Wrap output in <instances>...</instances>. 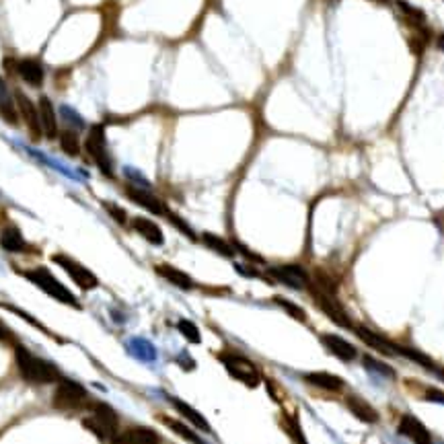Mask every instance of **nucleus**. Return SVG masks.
Segmentation results:
<instances>
[{
	"instance_id": "obj_3",
	"label": "nucleus",
	"mask_w": 444,
	"mask_h": 444,
	"mask_svg": "<svg viewBox=\"0 0 444 444\" xmlns=\"http://www.w3.org/2000/svg\"><path fill=\"white\" fill-rule=\"evenodd\" d=\"M25 278L29 282H33L39 290H43L47 296H52L54 300L62 302V304H68V306H74V308H81V302L76 300V296L72 295L50 270L45 268H35V270H29L25 272Z\"/></svg>"
},
{
	"instance_id": "obj_26",
	"label": "nucleus",
	"mask_w": 444,
	"mask_h": 444,
	"mask_svg": "<svg viewBox=\"0 0 444 444\" xmlns=\"http://www.w3.org/2000/svg\"><path fill=\"white\" fill-rule=\"evenodd\" d=\"M160 422L167 426V428H171L177 436H181L183 441H187V443L191 444H206L189 426H185L183 422H179V420H173V418H167V416H160Z\"/></svg>"
},
{
	"instance_id": "obj_34",
	"label": "nucleus",
	"mask_w": 444,
	"mask_h": 444,
	"mask_svg": "<svg viewBox=\"0 0 444 444\" xmlns=\"http://www.w3.org/2000/svg\"><path fill=\"white\" fill-rule=\"evenodd\" d=\"M426 399L444 403V393L443 391H438V389H426Z\"/></svg>"
},
{
	"instance_id": "obj_32",
	"label": "nucleus",
	"mask_w": 444,
	"mask_h": 444,
	"mask_svg": "<svg viewBox=\"0 0 444 444\" xmlns=\"http://www.w3.org/2000/svg\"><path fill=\"white\" fill-rule=\"evenodd\" d=\"M167 218H169V220H171V222H173V224H175L179 231H183V233H185L189 239H193V241L198 239V237H195V233H193V231H191V229H189V226H187V224H185V222H183L179 216H175V214H171V212H169V214H167Z\"/></svg>"
},
{
	"instance_id": "obj_21",
	"label": "nucleus",
	"mask_w": 444,
	"mask_h": 444,
	"mask_svg": "<svg viewBox=\"0 0 444 444\" xmlns=\"http://www.w3.org/2000/svg\"><path fill=\"white\" fill-rule=\"evenodd\" d=\"M352 329H354V333H356L362 341H366L370 348H374V350H379V352H383V354H397V352H395V346H393L389 339H385L383 335H379V333L370 331L368 327L354 325Z\"/></svg>"
},
{
	"instance_id": "obj_31",
	"label": "nucleus",
	"mask_w": 444,
	"mask_h": 444,
	"mask_svg": "<svg viewBox=\"0 0 444 444\" xmlns=\"http://www.w3.org/2000/svg\"><path fill=\"white\" fill-rule=\"evenodd\" d=\"M103 208L109 212V216L116 220V222H120V224H128V212L122 208V206H118V204H114V202H103Z\"/></svg>"
},
{
	"instance_id": "obj_2",
	"label": "nucleus",
	"mask_w": 444,
	"mask_h": 444,
	"mask_svg": "<svg viewBox=\"0 0 444 444\" xmlns=\"http://www.w3.org/2000/svg\"><path fill=\"white\" fill-rule=\"evenodd\" d=\"M118 412L103 401L89 403V416L83 418V426L99 441H114L118 434Z\"/></svg>"
},
{
	"instance_id": "obj_11",
	"label": "nucleus",
	"mask_w": 444,
	"mask_h": 444,
	"mask_svg": "<svg viewBox=\"0 0 444 444\" xmlns=\"http://www.w3.org/2000/svg\"><path fill=\"white\" fill-rule=\"evenodd\" d=\"M321 343L327 348L329 354H333L335 358H339L341 362H352L358 358V350L354 343H350L348 339H343L341 335L335 333H323L321 335Z\"/></svg>"
},
{
	"instance_id": "obj_28",
	"label": "nucleus",
	"mask_w": 444,
	"mask_h": 444,
	"mask_svg": "<svg viewBox=\"0 0 444 444\" xmlns=\"http://www.w3.org/2000/svg\"><path fill=\"white\" fill-rule=\"evenodd\" d=\"M274 302H276L280 308H284V310H286L293 319H296V321H300V323L306 321V310H304L302 306H298L293 300H288L286 296H274Z\"/></svg>"
},
{
	"instance_id": "obj_9",
	"label": "nucleus",
	"mask_w": 444,
	"mask_h": 444,
	"mask_svg": "<svg viewBox=\"0 0 444 444\" xmlns=\"http://www.w3.org/2000/svg\"><path fill=\"white\" fill-rule=\"evenodd\" d=\"M268 276H272V280L295 288V290H306L310 286V276L302 266L296 264H284V266H272L268 270Z\"/></svg>"
},
{
	"instance_id": "obj_8",
	"label": "nucleus",
	"mask_w": 444,
	"mask_h": 444,
	"mask_svg": "<svg viewBox=\"0 0 444 444\" xmlns=\"http://www.w3.org/2000/svg\"><path fill=\"white\" fill-rule=\"evenodd\" d=\"M308 290H310V295H313V300L317 302V306L333 321V323H337L339 327H354V323L350 321V317L346 315V310H343V306L337 302V298L333 293H327V290H323V288H319V286H315L313 288V284L308 286Z\"/></svg>"
},
{
	"instance_id": "obj_14",
	"label": "nucleus",
	"mask_w": 444,
	"mask_h": 444,
	"mask_svg": "<svg viewBox=\"0 0 444 444\" xmlns=\"http://www.w3.org/2000/svg\"><path fill=\"white\" fill-rule=\"evenodd\" d=\"M112 444H160V436L148 426H132L116 434Z\"/></svg>"
},
{
	"instance_id": "obj_6",
	"label": "nucleus",
	"mask_w": 444,
	"mask_h": 444,
	"mask_svg": "<svg viewBox=\"0 0 444 444\" xmlns=\"http://www.w3.org/2000/svg\"><path fill=\"white\" fill-rule=\"evenodd\" d=\"M85 147H87V152L91 154V158L95 160V165L99 167V171L105 177H114V160H112V154L107 150V138H105L103 126H93L89 130Z\"/></svg>"
},
{
	"instance_id": "obj_19",
	"label": "nucleus",
	"mask_w": 444,
	"mask_h": 444,
	"mask_svg": "<svg viewBox=\"0 0 444 444\" xmlns=\"http://www.w3.org/2000/svg\"><path fill=\"white\" fill-rule=\"evenodd\" d=\"M154 270H156V274H158L160 278H165L167 282H171L173 286H177V288H181V290H191V288H195V282L191 280V276L185 274L183 270L171 266V264H158Z\"/></svg>"
},
{
	"instance_id": "obj_5",
	"label": "nucleus",
	"mask_w": 444,
	"mask_h": 444,
	"mask_svg": "<svg viewBox=\"0 0 444 444\" xmlns=\"http://www.w3.org/2000/svg\"><path fill=\"white\" fill-rule=\"evenodd\" d=\"M218 358H220L222 366L226 368V372L235 381H239V383H243V385H247L251 389L260 387V383H262L260 370H257V366L249 358H245L241 354H233V352H222Z\"/></svg>"
},
{
	"instance_id": "obj_16",
	"label": "nucleus",
	"mask_w": 444,
	"mask_h": 444,
	"mask_svg": "<svg viewBox=\"0 0 444 444\" xmlns=\"http://www.w3.org/2000/svg\"><path fill=\"white\" fill-rule=\"evenodd\" d=\"M346 408L354 418H358L364 424H377L379 422V412L366 399H362L358 395H348L346 397Z\"/></svg>"
},
{
	"instance_id": "obj_12",
	"label": "nucleus",
	"mask_w": 444,
	"mask_h": 444,
	"mask_svg": "<svg viewBox=\"0 0 444 444\" xmlns=\"http://www.w3.org/2000/svg\"><path fill=\"white\" fill-rule=\"evenodd\" d=\"M126 193H128V198H130L134 204L142 206L145 210L156 214V216H167V214H169V208H167L154 193H150L148 189L136 187V185H128V187H126Z\"/></svg>"
},
{
	"instance_id": "obj_1",
	"label": "nucleus",
	"mask_w": 444,
	"mask_h": 444,
	"mask_svg": "<svg viewBox=\"0 0 444 444\" xmlns=\"http://www.w3.org/2000/svg\"><path fill=\"white\" fill-rule=\"evenodd\" d=\"M14 360H17L19 374L31 385H50V383H58L62 379L56 364L31 354L23 346L14 348Z\"/></svg>"
},
{
	"instance_id": "obj_24",
	"label": "nucleus",
	"mask_w": 444,
	"mask_h": 444,
	"mask_svg": "<svg viewBox=\"0 0 444 444\" xmlns=\"http://www.w3.org/2000/svg\"><path fill=\"white\" fill-rule=\"evenodd\" d=\"M0 247L8 253H23L27 251V243L17 226H6L0 233Z\"/></svg>"
},
{
	"instance_id": "obj_18",
	"label": "nucleus",
	"mask_w": 444,
	"mask_h": 444,
	"mask_svg": "<svg viewBox=\"0 0 444 444\" xmlns=\"http://www.w3.org/2000/svg\"><path fill=\"white\" fill-rule=\"evenodd\" d=\"M130 224H132V229H134V231H136L145 241H148L150 245L160 247V245L165 243V235H162L160 226H158L154 220L145 218V216H134Z\"/></svg>"
},
{
	"instance_id": "obj_30",
	"label": "nucleus",
	"mask_w": 444,
	"mask_h": 444,
	"mask_svg": "<svg viewBox=\"0 0 444 444\" xmlns=\"http://www.w3.org/2000/svg\"><path fill=\"white\" fill-rule=\"evenodd\" d=\"M362 364H364V368H368L370 372H377V374L387 377V379H395V370H393L391 366H387L385 362L374 360L372 356H364V358H362Z\"/></svg>"
},
{
	"instance_id": "obj_29",
	"label": "nucleus",
	"mask_w": 444,
	"mask_h": 444,
	"mask_svg": "<svg viewBox=\"0 0 444 444\" xmlns=\"http://www.w3.org/2000/svg\"><path fill=\"white\" fill-rule=\"evenodd\" d=\"M177 329H179V333H181L189 343H200V341H202V333H200V329H198V325H195L193 321H189V319H179V321H177Z\"/></svg>"
},
{
	"instance_id": "obj_20",
	"label": "nucleus",
	"mask_w": 444,
	"mask_h": 444,
	"mask_svg": "<svg viewBox=\"0 0 444 444\" xmlns=\"http://www.w3.org/2000/svg\"><path fill=\"white\" fill-rule=\"evenodd\" d=\"M304 381H306L308 385H313V387H319V389L331 391V393H339V391H343V387H346V383H343L341 377L331 374V372H323V370H319V372H306V374H304Z\"/></svg>"
},
{
	"instance_id": "obj_33",
	"label": "nucleus",
	"mask_w": 444,
	"mask_h": 444,
	"mask_svg": "<svg viewBox=\"0 0 444 444\" xmlns=\"http://www.w3.org/2000/svg\"><path fill=\"white\" fill-rule=\"evenodd\" d=\"M235 268H237V272H239V274H243V276H247V278H260V272H257V270H253V268H249V266L235 264Z\"/></svg>"
},
{
	"instance_id": "obj_7",
	"label": "nucleus",
	"mask_w": 444,
	"mask_h": 444,
	"mask_svg": "<svg viewBox=\"0 0 444 444\" xmlns=\"http://www.w3.org/2000/svg\"><path fill=\"white\" fill-rule=\"evenodd\" d=\"M52 260H54V264H58V266L72 278V282H74L81 290H93V288L99 286L97 276H95L89 268H85L83 264H78L76 260H72V257H68V255H62V253H56Z\"/></svg>"
},
{
	"instance_id": "obj_4",
	"label": "nucleus",
	"mask_w": 444,
	"mask_h": 444,
	"mask_svg": "<svg viewBox=\"0 0 444 444\" xmlns=\"http://www.w3.org/2000/svg\"><path fill=\"white\" fill-rule=\"evenodd\" d=\"M91 399H89V391L72 381V379H60L58 381V387L54 391V408L56 410H62V412H76V410H83V408H89Z\"/></svg>"
},
{
	"instance_id": "obj_25",
	"label": "nucleus",
	"mask_w": 444,
	"mask_h": 444,
	"mask_svg": "<svg viewBox=\"0 0 444 444\" xmlns=\"http://www.w3.org/2000/svg\"><path fill=\"white\" fill-rule=\"evenodd\" d=\"M202 243H204L208 249H212V251H216L218 255L229 257V260H233L235 253H237L235 247H233V243H229V241H224L222 237L212 235V233H202Z\"/></svg>"
},
{
	"instance_id": "obj_13",
	"label": "nucleus",
	"mask_w": 444,
	"mask_h": 444,
	"mask_svg": "<svg viewBox=\"0 0 444 444\" xmlns=\"http://www.w3.org/2000/svg\"><path fill=\"white\" fill-rule=\"evenodd\" d=\"M399 434H403L405 438H410L414 444H432V436L428 432V428L414 416L405 414L399 420Z\"/></svg>"
},
{
	"instance_id": "obj_23",
	"label": "nucleus",
	"mask_w": 444,
	"mask_h": 444,
	"mask_svg": "<svg viewBox=\"0 0 444 444\" xmlns=\"http://www.w3.org/2000/svg\"><path fill=\"white\" fill-rule=\"evenodd\" d=\"M0 116H2L8 124H12V126L19 124L17 101H14V97L10 95L8 87H6V83H4L2 78H0Z\"/></svg>"
},
{
	"instance_id": "obj_10",
	"label": "nucleus",
	"mask_w": 444,
	"mask_h": 444,
	"mask_svg": "<svg viewBox=\"0 0 444 444\" xmlns=\"http://www.w3.org/2000/svg\"><path fill=\"white\" fill-rule=\"evenodd\" d=\"M14 101H17V109H19V116L23 118L29 134L33 140H39L43 136L41 132V124H39V112H37V105L23 93V91H14Z\"/></svg>"
},
{
	"instance_id": "obj_35",
	"label": "nucleus",
	"mask_w": 444,
	"mask_h": 444,
	"mask_svg": "<svg viewBox=\"0 0 444 444\" xmlns=\"http://www.w3.org/2000/svg\"><path fill=\"white\" fill-rule=\"evenodd\" d=\"M8 335H10V333H8V329L0 323V339H8Z\"/></svg>"
},
{
	"instance_id": "obj_36",
	"label": "nucleus",
	"mask_w": 444,
	"mask_h": 444,
	"mask_svg": "<svg viewBox=\"0 0 444 444\" xmlns=\"http://www.w3.org/2000/svg\"><path fill=\"white\" fill-rule=\"evenodd\" d=\"M438 47H441V50H444V35H441V37H438Z\"/></svg>"
},
{
	"instance_id": "obj_27",
	"label": "nucleus",
	"mask_w": 444,
	"mask_h": 444,
	"mask_svg": "<svg viewBox=\"0 0 444 444\" xmlns=\"http://www.w3.org/2000/svg\"><path fill=\"white\" fill-rule=\"evenodd\" d=\"M58 142H60V150L68 156H78L81 154V140H78V134L76 130H70V128H64L60 134H58Z\"/></svg>"
},
{
	"instance_id": "obj_15",
	"label": "nucleus",
	"mask_w": 444,
	"mask_h": 444,
	"mask_svg": "<svg viewBox=\"0 0 444 444\" xmlns=\"http://www.w3.org/2000/svg\"><path fill=\"white\" fill-rule=\"evenodd\" d=\"M37 112H39V124H41L43 136L50 138V140L58 138V134H60L58 116H56V109H54V105H52V101L47 97H39Z\"/></svg>"
},
{
	"instance_id": "obj_37",
	"label": "nucleus",
	"mask_w": 444,
	"mask_h": 444,
	"mask_svg": "<svg viewBox=\"0 0 444 444\" xmlns=\"http://www.w3.org/2000/svg\"><path fill=\"white\" fill-rule=\"evenodd\" d=\"M374 2H381V4H387V2H391V0H374Z\"/></svg>"
},
{
	"instance_id": "obj_17",
	"label": "nucleus",
	"mask_w": 444,
	"mask_h": 444,
	"mask_svg": "<svg viewBox=\"0 0 444 444\" xmlns=\"http://www.w3.org/2000/svg\"><path fill=\"white\" fill-rule=\"evenodd\" d=\"M17 74L29 85V87H35L39 89L45 81V72H43V66L39 60H33V58H27V60H21L17 64Z\"/></svg>"
},
{
	"instance_id": "obj_22",
	"label": "nucleus",
	"mask_w": 444,
	"mask_h": 444,
	"mask_svg": "<svg viewBox=\"0 0 444 444\" xmlns=\"http://www.w3.org/2000/svg\"><path fill=\"white\" fill-rule=\"evenodd\" d=\"M169 401H171V405H173L193 428H198V430H202V432H210V430H212L210 424H208V420H206L198 410H193L189 403H185V401H181V399H175V397H171Z\"/></svg>"
}]
</instances>
